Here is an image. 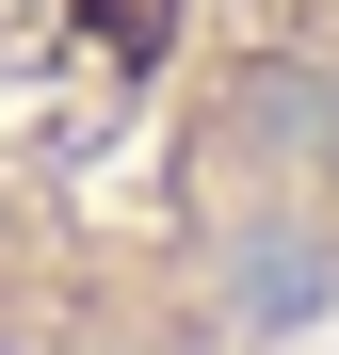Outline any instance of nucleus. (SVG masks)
Listing matches in <instances>:
<instances>
[{"instance_id":"obj_1","label":"nucleus","mask_w":339,"mask_h":355,"mask_svg":"<svg viewBox=\"0 0 339 355\" xmlns=\"http://www.w3.org/2000/svg\"><path fill=\"white\" fill-rule=\"evenodd\" d=\"M339 323V0H0V355H307Z\"/></svg>"}]
</instances>
